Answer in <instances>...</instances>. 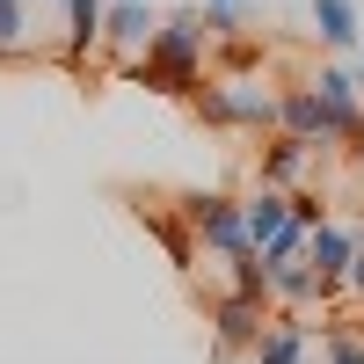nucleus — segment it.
<instances>
[{
	"mask_svg": "<svg viewBox=\"0 0 364 364\" xmlns=\"http://www.w3.org/2000/svg\"><path fill=\"white\" fill-rule=\"evenodd\" d=\"M66 8V44H58V58L66 66H87V58L102 51V8L109 0H58Z\"/></svg>",
	"mask_w": 364,
	"mask_h": 364,
	"instance_id": "12",
	"label": "nucleus"
},
{
	"mask_svg": "<svg viewBox=\"0 0 364 364\" xmlns=\"http://www.w3.org/2000/svg\"><path fill=\"white\" fill-rule=\"evenodd\" d=\"M269 314H277V299H269V291H240V284L211 291V299H204V321H211V350H219V357H248Z\"/></svg>",
	"mask_w": 364,
	"mask_h": 364,
	"instance_id": "4",
	"label": "nucleus"
},
{
	"mask_svg": "<svg viewBox=\"0 0 364 364\" xmlns=\"http://www.w3.org/2000/svg\"><path fill=\"white\" fill-rule=\"evenodd\" d=\"M175 219L190 226L197 255H211V262H226V255H240V248H255V240H248V211H240L233 190H190V197L175 204Z\"/></svg>",
	"mask_w": 364,
	"mask_h": 364,
	"instance_id": "3",
	"label": "nucleus"
},
{
	"mask_svg": "<svg viewBox=\"0 0 364 364\" xmlns=\"http://www.w3.org/2000/svg\"><path fill=\"white\" fill-rule=\"evenodd\" d=\"M29 44V0H0V51Z\"/></svg>",
	"mask_w": 364,
	"mask_h": 364,
	"instance_id": "15",
	"label": "nucleus"
},
{
	"mask_svg": "<svg viewBox=\"0 0 364 364\" xmlns=\"http://www.w3.org/2000/svg\"><path fill=\"white\" fill-rule=\"evenodd\" d=\"M343 299H350V306H364V240H357V255H350V277H343Z\"/></svg>",
	"mask_w": 364,
	"mask_h": 364,
	"instance_id": "17",
	"label": "nucleus"
},
{
	"mask_svg": "<svg viewBox=\"0 0 364 364\" xmlns=\"http://www.w3.org/2000/svg\"><path fill=\"white\" fill-rule=\"evenodd\" d=\"M357 240H364V226H350V219H321V226L306 233V262H314V269H321V277L336 284V291H343V277H350Z\"/></svg>",
	"mask_w": 364,
	"mask_h": 364,
	"instance_id": "10",
	"label": "nucleus"
},
{
	"mask_svg": "<svg viewBox=\"0 0 364 364\" xmlns=\"http://www.w3.org/2000/svg\"><path fill=\"white\" fill-rule=\"evenodd\" d=\"M306 80L321 87V102H328V132H336V146H357L364 139V87H357V73L343 66V58H321Z\"/></svg>",
	"mask_w": 364,
	"mask_h": 364,
	"instance_id": "5",
	"label": "nucleus"
},
{
	"mask_svg": "<svg viewBox=\"0 0 364 364\" xmlns=\"http://www.w3.org/2000/svg\"><path fill=\"white\" fill-rule=\"evenodd\" d=\"M154 29H161L154 0H109L102 8V51L117 58V66H139L146 44H154Z\"/></svg>",
	"mask_w": 364,
	"mask_h": 364,
	"instance_id": "6",
	"label": "nucleus"
},
{
	"mask_svg": "<svg viewBox=\"0 0 364 364\" xmlns=\"http://www.w3.org/2000/svg\"><path fill=\"white\" fill-rule=\"evenodd\" d=\"M350 154H357V168H364V139H357V146H350Z\"/></svg>",
	"mask_w": 364,
	"mask_h": 364,
	"instance_id": "20",
	"label": "nucleus"
},
{
	"mask_svg": "<svg viewBox=\"0 0 364 364\" xmlns=\"http://www.w3.org/2000/svg\"><path fill=\"white\" fill-rule=\"evenodd\" d=\"M350 73H357V87H364V44H357V51H350Z\"/></svg>",
	"mask_w": 364,
	"mask_h": 364,
	"instance_id": "18",
	"label": "nucleus"
},
{
	"mask_svg": "<svg viewBox=\"0 0 364 364\" xmlns=\"http://www.w3.org/2000/svg\"><path fill=\"white\" fill-rule=\"evenodd\" d=\"M190 102H197V124H211V132H248V139L277 132V87L255 73H211Z\"/></svg>",
	"mask_w": 364,
	"mask_h": 364,
	"instance_id": "2",
	"label": "nucleus"
},
{
	"mask_svg": "<svg viewBox=\"0 0 364 364\" xmlns=\"http://www.w3.org/2000/svg\"><path fill=\"white\" fill-rule=\"evenodd\" d=\"M154 95H197V87L211 80V29H204V8H175L161 15L154 44H146V58L132 66Z\"/></svg>",
	"mask_w": 364,
	"mask_h": 364,
	"instance_id": "1",
	"label": "nucleus"
},
{
	"mask_svg": "<svg viewBox=\"0 0 364 364\" xmlns=\"http://www.w3.org/2000/svg\"><path fill=\"white\" fill-rule=\"evenodd\" d=\"M277 132L314 139L321 154L336 146V132H328V102H321V87H314V80H284V87H277Z\"/></svg>",
	"mask_w": 364,
	"mask_h": 364,
	"instance_id": "8",
	"label": "nucleus"
},
{
	"mask_svg": "<svg viewBox=\"0 0 364 364\" xmlns=\"http://www.w3.org/2000/svg\"><path fill=\"white\" fill-rule=\"evenodd\" d=\"M240 211H248V240H255V248H269V240L291 226V190H277V182H255V190L240 197Z\"/></svg>",
	"mask_w": 364,
	"mask_h": 364,
	"instance_id": "13",
	"label": "nucleus"
},
{
	"mask_svg": "<svg viewBox=\"0 0 364 364\" xmlns=\"http://www.w3.org/2000/svg\"><path fill=\"white\" fill-rule=\"evenodd\" d=\"M321 357H328V364H364V321H357V314L321 321Z\"/></svg>",
	"mask_w": 364,
	"mask_h": 364,
	"instance_id": "14",
	"label": "nucleus"
},
{
	"mask_svg": "<svg viewBox=\"0 0 364 364\" xmlns=\"http://www.w3.org/2000/svg\"><path fill=\"white\" fill-rule=\"evenodd\" d=\"M204 8H255V0H204Z\"/></svg>",
	"mask_w": 364,
	"mask_h": 364,
	"instance_id": "19",
	"label": "nucleus"
},
{
	"mask_svg": "<svg viewBox=\"0 0 364 364\" xmlns=\"http://www.w3.org/2000/svg\"><path fill=\"white\" fill-rule=\"evenodd\" d=\"M306 22H314L321 51H357V44H364V15H357V0H306Z\"/></svg>",
	"mask_w": 364,
	"mask_h": 364,
	"instance_id": "11",
	"label": "nucleus"
},
{
	"mask_svg": "<svg viewBox=\"0 0 364 364\" xmlns=\"http://www.w3.org/2000/svg\"><path fill=\"white\" fill-rule=\"evenodd\" d=\"M291 219L299 226H321V219H336V211H328V197H314V190H291Z\"/></svg>",
	"mask_w": 364,
	"mask_h": 364,
	"instance_id": "16",
	"label": "nucleus"
},
{
	"mask_svg": "<svg viewBox=\"0 0 364 364\" xmlns=\"http://www.w3.org/2000/svg\"><path fill=\"white\" fill-rule=\"evenodd\" d=\"M248 357H255V364H299V357H321V321L277 306V314L262 321V336H255Z\"/></svg>",
	"mask_w": 364,
	"mask_h": 364,
	"instance_id": "7",
	"label": "nucleus"
},
{
	"mask_svg": "<svg viewBox=\"0 0 364 364\" xmlns=\"http://www.w3.org/2000/svg\"><path fill=\"white\" fill-rule=\"evenodd\" d=\"M314 168H321V146L291 139V132H269V146L255 154V182H277V190H299Z\"/></svg>",
	"mask_w": 364,
	"mask_h": 364,
	"instance_id": "9",
	"label": "nucleus"
}]
</instances>
